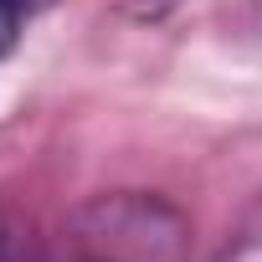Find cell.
I'll use <instances>...</instances> for the list:
<instances>
[{"label": "cell", "instance_id": "7a4b0ae2", "mask_svg": "<svg viewBox=\"0 0 262 262\" xmlns=\"http://www.w3.org/2000/svg\"><path fill=\"white\" fill-rule=\"evenodd\" d=\"M0 262H16V252H11V242L0 236Z\"/></svg>", "mask_w": 262, "mask_h": 262}, {"label": "cell", "instance_id": "3957f363", "mask_svg": "<svg viewBox=\"0 0 262 262\" xmlns=\"http://www.w3.org/2000/svg\"><path fill=\"white\" fill-rule=\"evenodd\" d=\"M16 6H21V11H31V6H36V0H16Z\"/></svg>", "mask_w": 262, "mask_h": 262}, {"label": "cell", "instance_id": "6da1fadb", "mask_svg": "<svg viewBox=\"0 0 262 262\" xmlns=\"http://www.w3.org/2000/svg\"><path fill=\"white\" fill-rule=\"evenodd\" d=\"M16 31H21V6L16 0H0V57L16 47Z\"/></svg>", "mask_w": 262, "mask_h": 262}]
</instances>
